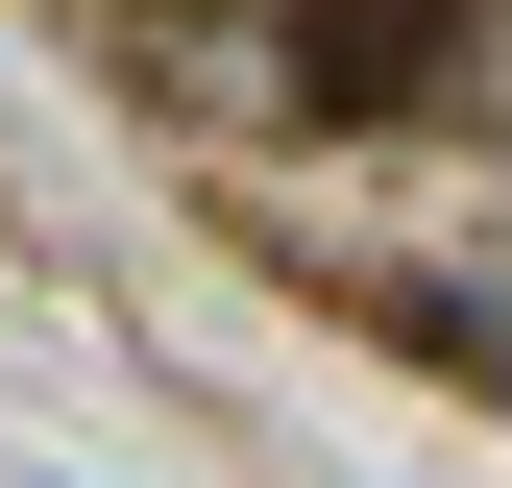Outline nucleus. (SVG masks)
<instances>
[{"label":"nucleus","instance_id":"1","mask_svg":"<svg viewBox=\"0 0 512 488\" xmlns=\"http://www.w3.org/2000/svg\"><path fill=\"white\" fill-rule=\"evenodd\" d=\"M439 49H464V0H293L269 74H293L317 122H391V98H439Z\"/></svg>","mask_w":512,"mask_h":488}]
</instances>
